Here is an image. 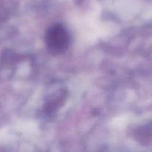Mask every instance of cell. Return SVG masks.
Segmentation results:
<instances>
[{"label":"cell","mask_w":152,"mask_h":152,"mask_svg":"<svg viewBox=\"0 0 152 152\" xmlns=\"http://www.w3.org/2000/svg\"><path fill=\"white\" fill-rule=\"evenodd\" d=\"M69 42V34L61 24L52 25L46 32V45L49 51L53 54H61L66 51Z\"/></svg>","instance_id":"cell-1"}]
</instances>
